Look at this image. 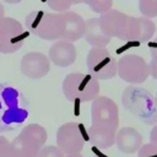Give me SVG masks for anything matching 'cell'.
Instances as JSON below:
<instances>
[{"label": "cell", "instance_id": "22", "mask_svg": "<svg viewBox=\"0 0 157 157\" xmlns=\"http://www.w3.org/2000/svg\"><path fill=\"white\" fill-rule=\"evenodd\" d=\"M137 157H157V146L152 142L142 145L137 151Z\"/></svg>", "mask_w": 157, "mask_h": 157}, {"label": "cell", "instance_id": "12", "mask_svg": "<svg viewBox=\"0 0 157 157\" xmlns=\"http://www.w3.org/2000/svg\"><path fill=\"white\" fill-rule=\"evenodd\" d=\"M21 72L32 80L44 77L50 70V60L47 55L39 52H29L23 55L20 64Z\"/></svg>", "mask_w": 157, "mask_h": 157}, {"label": "cell", "instance_id": "15", "mask_svg": "<svg viewBox=\"0 0 157 157\" xmlns=\"http://www.w3.org/2000/svg\"><path fill=\"white\" fill-rule=\"evenodd\" d=\"M64 33L61 39L67 42H76L85 34L86 21L74 11H64Z\"/></svg>", "mask_w": 157, "mask_h": 157}, {"label": "cell", "instance_id": "24", "mask_svg": "<svg viewBox=\"0 0 157 157\" xmlns=\"http://www.w3.org/2000/svg\"><path fill=\"white\" fill-rule=\"evenodd\" d=\"M7 144H9L7 139H6V137H4V136L0 134V151H1V150H2V148H4V147L7 145Z\"/></svg>", "mask_w": 157, "mask_h": 157}, {"label": "cell", "instance_id": "29", "mask_svg": "<svg viewBox=\"0 0 157 157\" xmlns=\"http://www.w3.org/2000/svg\"><path fill=\"white\" fill-rule=\"evenodd\" d=\"M156 104H157V96H156Z\"/></svg>", "mask_w": 157, "mask_h": 157}, {"label": "cell", "instance_id": "2", "mask_svg": "<svg viewBox=\"0 0 157 157\" xmlns=\"http://www.w3.org/2000/svg\"><path fill=\"white\" fill-rule=\"evenodd\" d=\"M92 124L88 129L90 142L99 148H109L115 145L119 126V109L117 103L105 96H98L92 101Z\"/></svg>", "mask_w": 157, "mask_h": 157}, {"label": "cell", "instance_id": "14", "mask_svg": "<svg viewBox=\"0 0 157 157\" xmlns=\"http://www.w3.org/2000/svg\"><path fill=\"white\" fill-rule=\"evenodd\" d=\"M115 145L124 153H135L142 146V136L134 128L124 126L117 132Z\"/></svg>", "mask_w": 157, "mask_h": 157}, {"label": "cell", "instance_id": "1", "mask_svg": "<svg viewBox=\"0 0 157 157\" xmlns=\"http://www.w3.org/2000/svg\"><path fill=\"white\" fill-rule=\"evenodd\" d=\"M102 28L110 37L125 42H150L156 32L155 23L147 17H134L110 9L99 17Z\"/></svg>", "mask_w": 157, "mask_h": 157}, {"label": "cell", "instance_id": "20", "mask_svg": "<svg viewBox=\"0 0 157 157\" xmlns=\"http://www.w3.org/2000/svg\"><path fill=\"white\" fill-rule=\"evenodd\" d=\"M148 48H150V52H151V55H152V59L148 64L150 75L155 80H157V37L148 43Z\"/></svg>", "mask_w": 157, "mask_h": 157}, {"label": "cell", "instance_id": "17", "mask_svg": "<svg viewBox=\"0 0 157 157\" xmlns=\"http://www.w3.org/2000/svg\"><path fill=\"white\" fill-rule=\"evenodd\" d=\"M82 4H86L96 13H104L112 9L113 0H82Z\"/></svg>", "mask_w": 157, "mask_h": 157}, {"label": "cell", "instance_id": "6", "mask_svg": "<svg viewBox=\"0 0 157 157\" xmlns=\"http://www.w3.org/2000/svg\"><path fill=\"white\" fill-rule=\"evenodd\" d=\"M63 92L69 101H94L99 94V82L91 74L72 72L65 76Z\"/></svg>", "mask_w": 157, "mask_h": 157}, {"label": "cell", "instance_id": "18", "mask_svg": "<svg viewBox=\"0 0 157 157\" xmlns=\"http://www.w3.org/2000/svg\"><path fill=\"white\" fill-rule=\"evenodd\" d=\"M139 10L144 17L152 18L157 16V0H139Z\"/></svg>", "mask_w": 157, "mask_h": 157}, {"label": "cell", "instance_id": "23", "mask_svg": "<svg viewBox=\"0 0 157 157\" xmlns=\"http://www.w3.org/2000/svg\"><path fill=\"white\" fill-rule=\"evenodd\" d=\"M150 140L152 144H155L157 146V124L153 125L152 130H151V134H150Z\"/></svg>", "mask_w": 157, "mask_h": 157}, {"label": "cell", "instance_id": "26", "mask_svg": "<svg viewBox=\"0 0 157 157\" xmlns=\"http://www.w3.org/2000/svg\"><path fill=\"white\" fill-rule=\"evenodd\" d=\"M4 1H6L7 4H18V2H21L22 0H4Z\"/></svg>", "mask_w": 157, "mask_h": 157}, {"label": "cell", "instance_id": "27", "mask_svg": "<svg viewBox=\"0 0 157 157\" xmlns=\"http://www.w3.org/2000/svg\"><path fill=\"white\" fill-rule=\"evenodd\" d=\"M65 157H83L81 153H75V155H66Z\"/></svg>", "mask_w": 157, "mask_h": 157}, {"label": "cell", "instance_id": "10", "mask_svg": "<svg viewBox=\"0 0 157 157\" xmlns=\"http://www.w3.org/2000/svg\"><path fill=\"white\" fill-rule=\"evenodd\" d=\"M119 77L129 83L139 85L150 76V66L144 58L135 54L123 55L118 61Z\"/></svg>", "mask_w": 157, "mask_h": 157}, {"label": "cell", "instance_id": "28", "mask_svg": "<svg viewBox=\"0 0 157 157\" xmlns=\"http://www.w3.org/2000/svg\"><path fill=\"white\" fill-rule=\"evenodd\" d=\"M36 157H45V156H44V155H43V153H40V152H39V153H38V155H37V156H36Z\"/></svg>", "mask_w": 157, "mask_h": 157}, {"label": "cell", "instance_id": "3", "mask_svg": "<svg viewBox=\"0 0 157 157\" xmlns=\"http://www.w3.org/2000/svg\"><path fill=\"white\" fill-rule=\"evenodd\" d=\"M29 114L25 96L9 83H0V134L20 128Z\"/></svg>", "mask_w": 157, "mask_h": 157}, {"label": "cell", "instance_id": "21", "mask_svg": "<svg viewBox=\"0 0 157 157\" xmlns=\"http://www.w3.org/2000/svg\"><path fill=\"white\" fill-rule=\"evenodd\" d=\"M0 157H23V155L13 142H9L0 151Z\"/></svg>", "mask_w": 157, "mask_h": 157}, {"label": "cell", "instance_id": "13", "mask_svg": "<svg viewBox=\"0 0 157 157\" xmlns=\"http://www.w3.org/2000/svg\"><path fill=\"white\" fill-rule=\"evenodd\" d=\"M48 58L56 66L66 67L75 63L76 60V48L71 42L56 40L49 49Z\"/></svg>", "mask_w": 157, "mask_h": 157}, {"label": "cell", "instance_id": "19", "mask_svg": "<svg viewBox=\"0 0 157 157\" xmlns=\"http://www.w3.org/2000/svg\"><path fill=\"white\" fill-rule=\"evenodd\" d=\"M49 7L56 12H64L69 11L71 5L75 4H82V0H47Z\"/></svg>", "mask_w": 157, "mask_h": 157}, {"label": "cell", "instance_id": "8", "mask_svg": "<svg viewBox=\"0 0 157 157\" xmlns=\"http://www.w3.org/2000/svg\"><path fill=\"white\" fill-rule=\"evenodd\" d=\"M27 32L23 26L12 17L0 20V53L11 54L17 52L25 43Z\"/></svg>", "mask_w": 157, "mask_h": 157}, {"label": "cell", "instance_id": "5", "mask_svg": "<svg viewBox=\"0 0 157 157\" xmlns=\"http://www.w3.org/2000/svg\"><path fill=\"white\" fill-rule=\"evenodd\" d=\"M63 12L50 13L43 10H36L26 16V27L33 36L44 40H60L64 33Z\"/></svg>", "mask_w": 157, "mask_h": 157}, {"label": "cell", "instance_id": "11", "mask_svg": "<svg viewBox=\"0 0 157 157\" xmlns=\"http://www.w3.org/2000/svg\"><path fill=\"white\" fill-rule=\"evenodd\" d=\"M81 125L74 121L63 124L56 131V145L65 155L80 153L85 145Z\"/></svg>", "mask_w": 157, "mask_h": 157}, {"label": "cell", "instance_id": "25", "mask_svg": "<svg viewBox=\"0 0 157 157\" xmlns=\"http://www.w3.org/2000/svg\"><path fill=\"white\" fill-rule=\"evenodd\" d=\"M4 15H5V10H4V6H2L1 4H0V20L5 17Z\"/></svg>", "mask_w": 157, "mask_h": 157}, {"label": "cell", "instance_id": "7", "mask_svg": "<svg viewBox=\"0 0 157 157\" xmlns=\"http://www.w3.org/2000/svg\"><path fill=\"white\" fill-rule=\"evenodd\" d=\"M88 72L97 80H110L118 74V63L105 47H92L86 58Z\"/></svg>", "mask_w": 157, "mask_h": 157}, {"label": "cell", "instance_id": "4", "mask_svg": "<svg viewBox=\"0 0 157 157\" xmlns=\"http://www.w3.org/2000/svg\"><path fill=\"white\" fill-rule=\"evenodd\" d=\"M121 103L126 110L147 125L157 124V104L147 90L139 86H128L121 94Z\"/></svg>", "mask_w": 157, "mask_h": 157}, {"label": "cell", "instance_id": "9", "mask_svg": "<svg viewBox=\"0 0 157 157\" xmlns=\"http://www.w3.org/2000/svg\"><path fill=\"white\" fill-rule=\"evenodd\" d=\"M47 141V131L39 124H28L25 126L20 135L12 141L23 157H36L39 151L44 147Z\"/></svg>", "mask_w": 157, "mask_h": 157}, {"label": "cell", "instance_id": "16", "mask_svg": "<svg viewBox=\"0 0 157 157\" xmlns=\"http://www.w3.org/2000/svg\"><path fill=\"white\" fill-rule=\"evenodd\" d=\"M83 38L92 47H105L110 42V37L102 28L99 18H90L86 21Z\"/></svg>", "mask_w": 157, "mask_h": 157}]
</instances>
